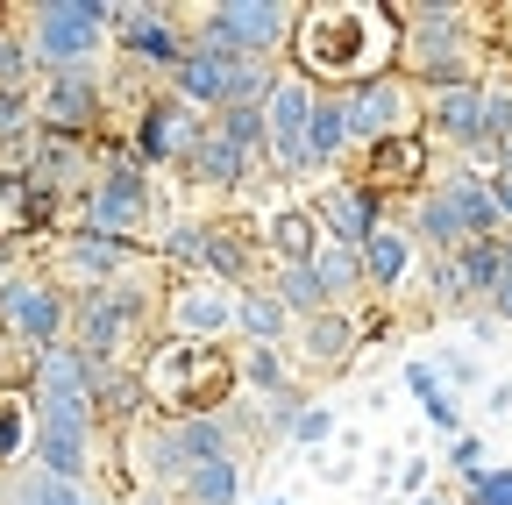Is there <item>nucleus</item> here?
I'll return each mask as SVG.
<instances>
[{
    "label": "nucleus",
    "instance_id": "nucleus-1",
    "mask_svg": "<svg viewBox=\"0 0 512 505\" xmlns=\"http://www.w3.org/2000/svg\"><path fill=\"white\" fill-rule=\"evenodd\" d=\"M399 65V15L392 8H313L292 22V72L313 93H356L392 79Z\"/></svg>",
    "mask_w": 512,
    "mask_h": 505
},
{
    "label": "nucleus",
    "instance_id": "nucleus-2",
    "mask_svg": "<svg viewBox=\"0 0 512 505\" xmlns=\"http://www.w3.org/2000/svg\"><path fill=\"white\" fill-rule=\"evenodd\" d=\"M136 385L143 399L164 413V420H200V413H221L242 385H235V349L228 342H157L143 349L136 363Z\"/></svg>",
    "mask_w": 512,
    "mask_h": 505
},
{
    "label": "nucleus",
    "instance_id": "nucleus-3",
    "mask_svg": "<svg viewBox=\"0 0 512 505\" xmlns=\"http://www.w3.org/2000/svg\"><path fill=\"white\" fill-rule=\"evenodd\" d=\"M72 342L86 363H121V356H143L150 342V285L143 278H121V285H100V292H79L72 299Z\"/></svg>",
    "mask_w": 512,
    "mask_h": 505
},
{
    "label": "nucleus",
    "instance_id": "nucleus-4",
    "mask_svg": "<svg viewBox=\"0 0 512 505\" xmlns=\"http://www.w3.org/2000/svg\"><path fill=\"white\" fill-rule=\"evenodd\" d=\"M107 0H50L22 22V43H29V72L50 79V72H93V57L107 50Z\"/></svg>",
    "mask_w": 512,
    "mask_h": 505
},
{
    "label": "nucleus",
    "instance_id": "nucleus-5",
    "mask_svg": "<svg viewBox=\"0 0 512 505\" xmlns=\"http://www.w3.org/2000/svg\"><path fill=\"white\" fill-rule=\"evenodd\" d=\"M150 214H157V193H150V171L128 157V143L114 150H100V171H93V185L79 193V228H93V235H114V242H136L143 228H150Z\"/></svg>",
    "mask_w": 512,
    "mask_h": 505
},
{
    "label": "nucleus",
    "instance_id": "nucleus-6",
    "mask_svg": "<svg viewBox=\"0 0 512 505\" xmlns=\"http://www.w3.org/2000/svg\"><path fill=\"white\" fill-rule=\"evenodd\" d=\"M292 8L278 0H221L214 15H200L185 29V43H207V50H228V57H278L292 43Z\"/></svg>",
    "mask_w": 512,
    "mask_h": 505
},
{
    "label": "nucleus",
    "instance_id": "nucleus-7",
    "mask_svg": "<svg viewBox=\"0 0 512 505\" xmlns=\"http://www.w3.org/2000/svg\"><path fill=\"white\" fill-rule=\"evenodd\" d=\"M0 335H15L29 356L57 349L64 335H72V299H64V285L50 271H22L0 285Z\"/></svg>",
    "mask_w": 512,
    "mask_h": 505
},
{
    "label": "nucleus",
    "instance_id": "nucleus-8",
    "mask_svg": "<svg viewBox=\"0 0 512 505\" xmlns=\"http://www.w3.org/2000/svg\"><path fill=\"white\" fill-rule=\"evenodd\" d=\"M207 129H214V114L185 107L178 93H157V100H143V107H136V129H128V157H136L143 171H150V164H185L192 150L207 143Z\"/></svg>",
    "mask_w": 512,
    "mask_h": 505
},
{
    "label": "nucleus",
    "instance_id": "nucleus-9",
    "mask_svg": "<svg viewBox=\"0 0 512 505\" xmlns=\"http://www.w3.org/2000/svg\"><path fill=\"white\" fill-rule=\"evenodd\" d=\"M143 242H114V235H93V228H72L57 249H50V278L72 285V292H100V285H121L128 271H143Z\"/></svg>",
    "mask_w": 512,
    "mask_h": 505
},
{
    "label": "nucleus",
    "instance_id": "nucleus-10",
    "mask_svg": "<svg viewBox=\"0 0 512 505\" xmlns=\"http://www.w3.org/2000/svg\"><path fill=\"white\" fill-rule=\"evenodd\" d=\"M306 121H313V86L299 72H285L264 100V171H285V178H313V157H306Z\"/></svg>",
    "mask_w": 512,
    "mask_h": 505
},
{
    "label": "nucleus",
    "instance_id": "nucleus-11",
    "mask_svg": "<svg viewBox=\"0 0 512 505\" xmlns=\"http://www.w3.org/2000/svg\"><path fill=\"white\" fill-rule=\"evenodd\" d=\"M100 121H107V86H100V72H50V79H36V129L86 143Z\"/></svg>",
    "mask_w": 512,
    "mask_h": 505
},
{
    "label": "nucleus",
    "instance_id": "nucleus-12",
    "mask_svg": "<svg viewBox=\"0 0 512 505\" xmlns=\"http://www.w3.org/2000/svg\"><path fill=\"white\" fill-rule=\"evenodd\" d=\"M342 107H349V150L392 143V136H420V121H413V86H406V79H370V86L342 93Z\"/></svg>",
    "mask_w": 512,
    "mask_h": 505
},
{
    "label": "nucleus",
    "instance_id": "nucleus-13",
    "mask_svg": "<svg viewBox=\"0 0 512 505\" xmlns=\"http://www.w3.org/2000/svg\"><path fill=\"white\" fill-rule=\"evenodd\" d=\"M107 43L121 50V65H150V72H178L185 57V29L164 15V8H114L107 15Z\"/></svg>",
    "mask_w": 512,
    "mask_h": 505
},
{
    "label": "nucleus",
    "instance_id": "nucleus-14",
    "mask_svg": "<svg viewBox=\"0 0 512 505\" xmlns=\"http://www.w3.org/2000/svg\"><path fill=\"white\" fill-rule=\"evenodd\" d=\"M306 214H313V228L328 235V242H349V249H363L384 228V200L363 193L356 178H320L313 200H306Z\"/></svg>",
    "mask_w": 512,
    "mask_h": 505
},
{
    "label": "nucleus",
    "instance_id": "nucleus-15",
    "mask_svg": "<svg viewBox=\"0 0 512 505\" xmlns=\"http://www.w3.org/2000/svg\"><path fill=\"white\" fill-rule=\"evenodd\" d=\"M427 136H392V143H370V150H349L342 178H356L363 193H420V178H427Z\"/></svg>",
    "mask_w": 512,
    "mask_h": 505
},
{
    "label": "nucleus",
    "instance_id": "nucleus-16",
    "mask_svg": "<svg viewBox=\"0 0 512 505\" xmlns=\"http://www.w3.org/2000/svg\"><path fill=\"white\" fill-rule=\"evenodd\" d=\"M164 328L171 342H228L235 335V292L228 285H178L171 306H164Z\"/></svg>",
    "mask_w": 512,
    "mask_h": 505
},
{
    "label": "nucleus",
    "instance_id": "nucleus-17",
    "mask_svg": "<svg viewBox=\"0 0 512 505\" xmlns=\"http://www.w3.org/2000/svg\"><path fill=\"white\" fill-rule=\"evenodd\" d=\"M256 264H264V242H256L242 221H207V249H200V271L228 292H242L256 278Z\"/></svg>",
    "mask_w": 512,
    "mask_h": 505
},
{
    "label": "nucleus",
    "instance_id": "nucleus-18",
    "mask_svg": "<svg viewBox=\"0 0 512 505\" xmlns=\"http://www.w3.org/2000/svg\"><path fill=\"white\" fill-rule=\"evenodd\" d=\"M228 72H235V57H228V50L185 43L178 72H171V93H178L185 107H200V114H221V107H228Z\"/></svg>",
    "mask_w": 512,
    "mask_h": 505
},
{
    "label": "nucleus",
    "instance_id": "nucleus-19",
    "mask_svg": "<svg viewBox=\"0 0 512 505\" xmlns=\"http://www.w3.org/2000/svg\"><path fill=\"white\" fill-rule=\"evenodd\" d=\"M441 193H448V207H456V221H463V242H491V235H505V214H498V200H491V171H448L441 178Z\"/></svg>",
    "mask_w": 512,
    "mask_h": 505
},
{
    "label": "nucleus",
    "instance_id": "nucleus-20",
    "mask_svg": "<svg viewBox=\"0 0 512 505\" xmlns=\"http://www.w3.org/2000/svg\"><path fill=\"white\" fill-rule=\"evenodd\" d=\"M356 257H363V292H399V285H406V271L420 264V242H413L399 221H384V228L356 249Z\"/></svg>",
    "mask_w": 512,
    "mask_h": 505
},
{
    "label": "nucleus",
    "instance_id": "nucleus-21",
    "mask_svg": "<svg viewBox=\"0 0 512 505\" xmlns=\"http://www.w3.org/2000/svg\"><path fill=\"white\" fill-rule=\"evenodd\" d=\"M306 157H313V178H320V171H342V164H349V107H342V93H313V121H306Z\"/></svg>",
    "mask_w": 512,
    "mask_h": 505
},
{
    "label": "nucleus",
    "instance_id": "nucleus-22",
    "mask_svg": "<svg viewBox=\"0 0 512 505\" xmlns=\"http://www.w3.org/2000/svg\"><path fill=\"white\" fill-rule=\"evenodd\" d=\"M178 171H185L192 185H207V193H242V185L256 178V157H242L235 143H221V136L207 129V143L192 150V157H185Z\"/></svg>",
    "mask_w": 512,
    "mask_h": 505
},
{
    "label": "nucleus",
    "instance_id": "nucleus-23",
    "mask_svg": "<svg viewBox=\"0 0 512 505\" xmlns=\"http://www.w3.org/2000/svg\"><path fill=\"white\" fill-rule=\"evenodd\" d=\"M299 356L313 370H342L356 356V313L328 306V313H313V321H299Z\"/></svg>",
    "mask_w": 512,
    "mask_h": 505
},
{
    "label": "nucleus",
    "instance_id": "nucleus-24",
    "mask_svg": "<svg viewBox=\"0 0 512 505\" xmlns=\"http://www.w3.org/2000/svg\"><path fill=\"white\" fill-rule=\"evenodd\" d=\"M313 285H320V299H328V306H356L363 299V257H356V249L349 242H328V235H320V249H313Z\"/></svg>",
    "mask_w": 512,
    "mask_h": 505
},
{
    "label": "nucleus",
    "instance_id": "nucleus-25",
    "mask_svg": "<svg viewBox=\"0 0 512 505\" xmlns=\"http://www.w3.org/2000/svg\"><path fill=\"white\" fill-rule=\"evenodd\" d=\"M264 257L271 264H313V249H320V228H313V214L306 207H271L264 214Z\"/></svg>",
    "mask_w": 512,
    "mask_h": 505
},
{
    "label": "nucleus",
    "instance_id": "nucleus-26",
    "mask_svg": "<svg viewBox=\"0 0 512 505\" xmlns=\"http://www.w3.org/2000/svg\"><path fill=\"white\" fill-rule=\"evenodd\" d=\"M235 385L256 399H292V363L278 342H242L235 349Z\"/></svg>",
    "mask_w": 512,
    "mask_h": 505
},
{
    "label": "nucleus",
    "instance_id": "nucleus-27",
    "mask_svg": "<svg viewBox=\"0 0 512 505\" xmlns=\"http://www.w3.org/2000/svg\"><path fill=\"white\" fill-rule=\"evenodd\" d=\"M406 235H420V242L434 249V257H456V249H463V221H456V207H448V193H441V185H427V193L413 200Z\"/></svg>",
    "mask_w": 512,
    "mask_h": 505
},
{
    "label": "nucleus",
    "instance_id": "nucleus-28",
    "mask_svg": "<svg viewBox=\"0 0 512 505\" xmlns=\"http://www.w3.org/2000/svg\"><path fill=\"white\" fill-rule=\"evenodd\" d=\"M285 328H292V313H285L264 285H242V292H235V335H242V342H285Z\"/></svg>",
    "mask_w": 512,
    "mask_h": 505
},
{
    "label": "nucleus",
    "instance_id": "nucleus-29",
    "mask_svg": "<svg viewBox=\"0 0 512 505\" xmlns=\"http://www.w3.org/2000/svg\"><path fill=\"white\" fill-rule=\"evenodd\" d=\"M29 434H36L29 392H22V385H8V377H0V477H8V470L22 463V449H29Z\"/></svg>",
    "mask_w": 512,
    "mask_h": 505
},
{
    "label": "nucleus",
    "instance_id": "nucleus-30",
    "mask_svg": "<svg viewBox=\"0 0 512 505\" xmlns=\"http://www.w3.org/2000/svg\"><path fill=\"white\" fill-rule=\"evenodd\" d=\"M285 313H292V328L299 321H313V313H328V299H320V285H313V271L306 264H271V285H264Z\"/></svg>",
    "mask_w": 512,
    "mask_h": 505
},
{
    "label": "nucleus",
    "instance_id": "nucleus-31",
    "mask_svg": "<svg viewBox=\"0 0 512 505\" xmlns=\"http://www.w3.org/2000/svg\"><path fill=\"white\" fill-rule=\"evenodd\" d=\"M406 392L420 399V413L441 427V434H463V413H456V392L441 385V370L434 363H406Z\"/></svg>",
    "mask_w": 512,
    "mask_h": 505
},
{
    "label": "nucleus",
    "instance_id": "nucleus-32",
    "mask_svg": "<svg viewBox=\"0 0 512 505\" xmlns=\"http://www.w3.org/2000/svg\"><path fill=\"white\" fill-rule=\"evenodd\" d=\"M498 271H505V235H491V242H463V249H456V278H463V299H491Z\"/></svg>",
    "mask_w": 512,
    "mask_h": 505
},
{
    "label": "nucleus",
    "instance_id": "nucleus-33",
    "mask_svg": "<svg viewBox=\"0 0 512 505\" xmlns=\"http://www.w3.org/2000/svg\"><path fill=\"white\" fill-rule=\"evenodd\" d=\"M0 505H93L86 484H64V477H43V470H22L0 484Z\"/></svg>",
    "mask_w": 512,
    "mask_h": 505
},
{
    "label": "nucleus",
    "instance_id": "nucleus-34",
    "mask_svg": "<svg viewBox=\"0 0 512 505\" xmlns=\"http://www.w3.org/2000/svg\"><path fill=\"white\" fill-rule=\"evenodd\" d=\"M171 498L178 505H235L242 498V463H200Z\"/></svg>",
    "mask_w": 512,
    "mask_h": 505
},
{
    "label": "nucleus",
    "instance_id": "nucleus-35",
    "mask_svg": "<svg viewBox=\"0 0 512 505\" xmlns=\"http://www.w3.org/2000/svg\"><path fill=\"white\" fill-rule=\"evenodd\" d=\"M29 136H36V79L0 86V150H22Z\"/></svg>",
    "mask_w": 512,
    "mask_h": 505
},
{
    "label": "nucleus",
    "instance_id": "nucleus-36",
    "mask_svg": "<svg viewBox=\"0 0 512 505\" xmlns=\"http://www.w3.org/2000/svg\"><path fill=\"white\" fill-rule=\"evenodd\" d=\"M214 136L264 164V107H221V114H214Z\"/></svg>",
    "mask_w": 512,
    "mask_h": 505
},
{
    "label": "nucleus",
    "instance_id": "nucleus-37",
    "mask_svg": "<svg viewBox=\"0 0 512 505\" xmlns=\"http://www.w3.org/2000/svg\"><path fill=\"white\" fill-rule=\"evenodd\" d=\"M200 249H207V221H164V228H157V257H164V264L200 271Z\"/></svg>",
    "mask_w": 512,
    "mask_h": 505
},
{
    "label": "nucleus",
    "instance_id": "nucleus-38",
    "mask_svg": "<svg viewBox=\"0 0 512 505\" xmlns=\"http://www.w3.org/2000/svg\"><path fill=\"white\" fill-rule=\"evenodd\" d=\"M484 136H491V150L512 136V79H498V86H484Z\"/></svg>",
    "mask_w": 512,
    "mask_h": 505
},
{
    "label": "nucleus",
    "instance_id": "nucleus-39",
    "mask_svg": "<svg viewBox=\"0 0 512 505\" xmlns=\"http://www.w3.org/2000/svg\"><path fill=\"white\" fill-rule=\"evenodd\" d=\"M463 498H470V505H512V470H477V477H463Z\"/></svg>",
    "mask_w": 512,
    "mask_h": 505
},
{
    "label": "nucleus",
    "instance_id": "nucleus-40",
    "mask_svg": "<svg viewBox=\"0 0 512 505\" xmlns=\"http://www.w3.org/2000/svg\"><path fill=\"white\" fill-rule=\"evenodd\" d=\"M427 278H434V306H470L463 299V278H456V257H434Z\"/></svg>",
    "mask_w": 512,
    "mask_h": 505
},
{
    "label": "nucleus",
    "instance_id": "nucleus-41",
    "mask_svg": "<svg viewBox=\"0 0 512 505\" xmlns=\"http://www.w3.org/2000/svg\"><path fill=\"white\" fill-rule=\"evenodd\" d=\"M448 470H456V477H477V470H484V441H477V434H456V441H448Z\"/></svg>",
    "mask_w": 512,
    "mask_h": 505
},
{
    "label": "nucleus",
    "instance_id": "nucleus-42",
    "mask_svg": "<svg viewBox=\"0 0 512 505\" xmlns=\"http://www.w3.org/2000/svg\"><path fill=\"white\" fill-rule=\"evenodd\" d=\"M434 370H441V385H448V392H463V385H477V377H484V370H477V363H470L463 349H448V356H441Z\"/></svg>",
    "mask_w": 512,
    "mask_h": 505
},
{
    "label": "nucleus",
    "instance_id": "nucleus-43",
    "mask_svg": "<svg viewBox=\"0 0 512 505\" xmlns=\"http://www.w3.org/2000/svg\"><path fill=\"white\" fill-rule=\"evenodd\" d=\"M491 171H498V178H512V136H505V143L491 150Z\"/></svg>",
    "mask_w": 512,
    "mask_h": 505
},
{
    "label": "nucleus",
    "instance_id": "nucleus-44",
    "mask_svg": "<svg viewBox=\"0 0 512 505\" xmlns=\"http://www.w3.org/2000/svg\"><path fill=\"white\" fill-rule=\"evenodd\" d=\"M413 505H448V498H413Z\"/></svg>",
    "mask_w": 512,
    "mask_h": 505
},
{
    "label": "nucleus",
    "instance_id": "nucleus-45",
    "mask_svg": "<svg viewBox=\"0 0 512 505\" xmlns=\"http://www.w3.org/2000/svg\"><path fill=\"white\" fill-rule=\"evenodd\" d=\"M264 505H285V498H264Z\"/></svg>",
    "mask_w": 512,
    "mask_h": 505
}]
</instances>
